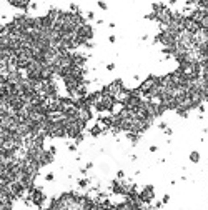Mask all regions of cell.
Wrapping results in <instances>:
<instances>
[{
  "mask_svg": "<svg viewBox=\"0 0 208 210\" xmlns=\"http://www.w3.org/2000/svg\"><path fill=\"white\" fill-rule=\"evenodd\" d=\"M45 178H47V180H54V174H48V175L45 177Z\"/></svg>",
  "mask_w": 208,
  "mask_h": 210,
  "instance_id": "30bf717a",
  "label": "cell"
},
{
  "mask_svg": "<svg viewBox=\"0 0 208 210\" xmlns=\"http://www.w3.org/2000/svg\"><path fill=\"white\" fill-rule=\"evenodd\" d=\"M70 12H73V14H82L80 7H77L75 3H72V5H70Z\"/></svg>",
  "mask_w": 208,
  "mask_h": 210,
  "instance_id": "5b68a950",
  "label": "cell"
},
{
  "mask_svg": "<svg viewBox=\"0 0 208 210\" xmlns=\"http://www.w3.org/2000/svg\"><path fill=\"white\" fill-rule=\"evenodd\" d=\"M88 185V178H82V180H78V187H82V189H85Z\"/></svg>",
  "mask_w": 208,
  "mask_h": 210,
  "instance_id": "8992f818",
  "label": "cell"
},
{
  "mask_svg": "<svg viewBox=\"0 0 208 210\" xmlns=\"http://www.w3.org/2000/svg\"><path fill=\"white\" fill-rule=\"evenodd\" d=\"M173 15H175L173 12H172L168 7H165L163 3H153V12H152V15H150L148 19L157 20L160 25L167 27L168 23L173 20Z\"/></svg>",
  "mask_w": 208,
  "mask_h": 210,
  "instance_id": "6da1fadb",
  "label": "cell"
},
{
  "mask_svg": "<svg viewBox=\"0 0 208 210\" xmlns=\"http://www.w3.org/2000/svg\"><path fill=\"white\" fill-rule=\"evenodd\" d=\"M175 2H176V0H170V3H175Z\"/></svg>",
  "mask_w": 208,
  "mask_h": 210,
  "instance_id": "8fae6325",
  "label": "cell"
},
{
  "mask_svg": "<svg viewBox=\"0 0 208 210\" xmlns=\"http://www.w3.org/2000/svg\"><path fill=\"white\" fill-rule=\"evenodd\" d=\"M3 35H7V27L5 25H0V37H3Z\"/></svg>",
  "mask_w": 208,
  "mask_h": 210,
  "instance_id": "52a82bcc",
  "label": "cell"
},
{
  "mask_svg": "<svg viewBox=\"0 0 208 210\" xmlns=\"http://www.w3.org/2000/svg\"><path fill=\"white\" fill-rule=\"evenodd\" d=\"M190 160L196 163L198 160H200V154H198V152H192V154H190Z\"/></svg>",
  "mask_w": 208,
  "mask_h": 210,
  "instance_id": "277c9868",
  "label": "cell"
},
{
  "mask_svg": "<svg viewBox=\"0 0 208 210\" xmlns=\"http://www.w3.org/2000/svg\"><path fill=\"white\" fill-rule=\"evenodd\" d=\"M98 7H100L102 10H107V3H105V2H98Z\"/></svg>",
  "mask_w": 208,
  "mask_h": 210,
  "instance_id": "ba28073f",
  "label": "cell"
},
{
  "mask_svg": "<svg viewBox=\"0 0 208 210\" xmlns=\"http://www.w3.org/2000/svg\"><path fill=\"white\" fill-rule=\"evenodd\" d=\"M103 127H102L100 123H97V125H93V127H90V130H88V134L92 137H98V135H102V132H103Z\"/></svg>",
  "mask_w": 208,
  "mask_h": 210,
  "instance_id": "3957f363",
  "label": "cell"
},
{
  "mask_svg": "<svg viewBox=\"0 0 208 210\" xmlns=\"http://www.w3.org/2000/svg\"><path fill=\"white\" fill-rule=\"evenodd\" d=\"M138 200L141 203H145V205H150V203L155 200V190L153 187H145V189H141V192H138Z\"/></svg>",
  "mask_w": 208,
  "mask_h": 210,
  "instance_id": "7a4b0ae2",
  "label": "cell"
},
{
  "mask_svg": "<svg viewBox=\"0 0 208 210\" xmlns=\"http://www.w3.org/2000/svg\"><path fill=\"white\" fill-rule=\"evenodd\" d=\"M87 17H88V20H92V19L95 17V14H93V12H88V14H87Z\"/></svg>",
  "mask_w": 208,
  "mask_h": 210,
  "instance_id": "9c48e42d",
  "label": "cell"
}]
</instances>
